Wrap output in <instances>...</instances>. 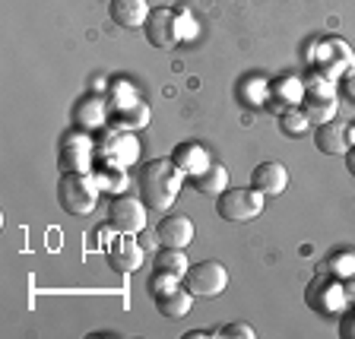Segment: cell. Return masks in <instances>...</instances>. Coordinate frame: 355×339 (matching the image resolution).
I'll list each match as a JSON object with an SVG mask.
<instances>
[{
    "instance_id": "obj_1",
    "label": "cell",
    "mask_w": 355,
    "mask_h": 339,
    "mask_svg": "<svg viewBox=\"0 0 355 339\" xmlns=\"http://www.w3.org/2000/svg\"><path fill=\"white\" fill-rule=\"evenodd\" d=\"M184 177L187 175L178 168L175 159H153L140 171V200L146 207L168 209L178 200V193H181Z\"/></svg>"
},
{
    "instance_id": "obj_2",
    "label": "cell",
    "mask_w": 355,
    "mask_h": 339,
    "mask_svg": "<svg viewBox=\"0 0 355 339\" xmlns=\"http://www.w3.org/2000/svg\"><path fill=\"white\" fill-rule=\"evenodd\" d=\"M58 203L70 216H86L98 203V184L86 171H64L58 181Z\"/></svg>"
},
{
    "instance_id": "obj_3",
    "label": "cell",
    "mask_w": 355,
    "mask_h": 339,
    "mask_svg": "<svg viewBox=\"0 0 355 339\" xmlns=\"http://www.w3.org/2000/svg\"><path fill=\"white\" fill-rule=\"evenodd\" d=\"M216 213L222 222H232V225L254 222L263 213V193L257 187H225L216 197Z\"/></svg>"
},
{
    "instance_id": "obj_4",
    "label": "cell",
    "mask_w": 355,
    "mask_h": 339,
    "mask_svg": "<svg viewBox=\"0 0 355 339\" xmlns=\"http://www.w3.org/2000/svg\"><path fill=\"white\" fill-rule=\"evenodd\" d=\"M184 286L193 298H216L229 286V270L219 260H200V263H191Z\"/></svg>"
},
{
    "instance_id": "obj_5",
    "label": "cell",
    "mask_w": 355,
    "mask_h": 339,
    "mask_svg": "<svg viewBox=\"0 0 355 339\" xmlns=\"http://www.w3.org/2000/svg\"><path fill=\"white\" fill-rule=\"evenodd\" d=\"M108 229L118 235H140L146 229V203L137 197H114L108 203Z\"/></svg>"
},
{
    "instance_id": "obj_6",
    "label": "cell",
    "mask_w": 355,
    "mask_h": 339,
    "mask_svg": "<svg viewBox=\"0 0 355 339\" xmlns=\"http://www.w3.org/2000/svg\"><path fill=\"white\" fill-rule=\"evenodd\" d=\"M143 32H146V42L153 44V48L171 51V48H178V42H181V22H178V13L168 7H155L153 13H149Z\"/></svg>"
},
{
    "instance_id": "obj_7",
    "label": "cell",
    "mask_w": 355,
    "mask_h": 339,
    "mask_svg": "<svg viewBox=\"0 0 355 339\" xmlns=\"http://www.w3.org/2000/svg\"><path fill=\"white\" fill-rule=\"evenodd\" d=\"M308 96L302 98V111L308 114L311 124H324V121L336 118V96H333V86H327L324 80H311Z\"/></svg>"
},
{
    "instance_id": "obj_8",
    "label": "cell",
    "mask_w": 355,
    "mask_h": 339,
    "mask_svg": "<svg viewBox=\"0 0 355 339\" xmlns=\"http://www.w3.org/2000/svg\"><path fill=\"white\" fill-rule=\"evenodd\" d=\"M108 266L114 270V273L127 276V273H137L143 266V257H146V251L140 247V241H133V235H121L118 241L108 244Z\"/></svg>"
},
{
    "instance_id": "obj_9",
    "label": "cell",
    "mask_w": 355,
    "mask_h": 339,
    "mask_svg": "<svg viewBox=\"0 0 355 339\" xmlns=\"http://www.w3.org/2000/svg\"><path fill=\"white\" fill-rule=\"evenodd\" d=\"M304 298H308V304L318 311V314H333V311H340L343 304H346V288H343L340 282L318 276V279L308 286Z\"/></svg>"
},
{
    "instance_id": "obj_10",
    "label": "cell",
    "mask_w": 355,
    "mask_h": 339,
    "mask_svg": "<svg viewBox=\"0 0 355 339\" xmlns=\"http://www.w3.org/2000/svg\"><path fill=\"white\" fill-rule=\"evenodd\" d=\"M149 3L146 0H111L108 3V16L114 26L121 29H143L149 19Z\"/></svg>"
},
{
    "instance_id": "obj_11",
    "label": "cell",
    "mask_w": 355,
    "mask_h": 339,
    "mask_svg": "<svg viewBox=\"0 0 355 339\" xmlns=\"http://www.w3.org/2000/svg\"><path fill=\"white\" fill-rule=\"evenodd\" d=\"M288 184V171L279 162H260L251 171V187H257L263 197H279Z\"/></svg>"
},
{
    "instance_id": "obj_12",
    "label": "cell",
    "mask_w": 355,
    "mask_h": 339,
    "mask_svg": "<svg viewBox=\"0 0 355 339\" xmlns=\"http://www.w3.org/2000/svg\"><path fill=\"white\" fill-rule=\"evenodd\" d=\"M155 232H159L162 247H187V244L193 241V222L181 213L165 216V219L155 225Z\"/></svg>"
},
{
    "instance_id": "obj_13",
    "label": "cell",
    "mask_w": 355,
    "mask_h": 339,
    "mask_svg": "<svg viewBox=\"0 0 355 339\" xmlns=\"http://www.w3.org/2000/svg\"><path fill=\"white\" fill-rule=\"evenodd\" d=\"M314 146H318V153H324V155H346V149H349L346 124H340L336 118L318 124V130H314Z\"/></svg>"
},
{
    "instance_id": "obj_14",
    "label": "cell",
    "mask_w": 355,
    "mask_h": 339,
    "mask_svg": "<svg viewBox=\"0 0 355 339\" xmlns=\"http://www.w3.org/2000/svg\"><path fill=\"white\" fill-rule=\"evenodd\" d=\"M73 121L83 130H98V127H105L108 124V98H98V96L83 98L73 108Z\"/></svg>"
},
{
    "instance_id": "obj_15",
    "label": "cell",
    "mask_w": 355,
    "mask_h": 339,
    "mask_svg": "<svg viewBox=\"0 0 355 339\" xmlns=\"http://www.w3.org/2000/svg\"><path fill=\"white\" fill-rule=\"evenodd\" d=\"M171 159H175L178 168L184 171L187 177L203 175V171H207L209 165H213V162H209V153H207L203 146H200V143H184V146H178Z\"/></svg>"
},
{
    "instance_id": "obj_16",
    "label": "cell",
    "mask_w": 355,
    "mask_h": 339,
    "mask_svg": "<svg viewBox=\"0 0 355 339\" xmlns=\"http://www.w3.org/2000/svg\"><path fill=\"white\" fill-rule=\"evenodd\" d=\"M155 308H159V314L162 318H168V320H181V318H187L191 314V308H193V295L187 292V286L181 288H171L168 295H162V298H155Z\"/></svg>"
},
{
    "instance_id": "obj_17",
    "label": "cell",
    "mask_w": 355,
    "mask_h": 339,
    "mask_svg": "<svg viewBox=\"0 0 355 339\" xmlns=\"http://www.w3.org/2000/svg\"><path fill=\"white\" fill-rule=\"evenodd\" d=\"M153 257H155V270H162V273H171V276H178V279H184L187 270H191L184 247H159Z\"/></svg>"
},
{
    "instance_id": "obj_18",
    "label": "cell",
    "mask_w": 355,
    "mask_h": 339,
    "mask_svg": "<svg viewBox=\"0 0 355 339\" xmlns=\"http://www.w3.org/2000/svg\"><path fill=\"white\" fill-rule=\"evenodd\" d=\"M193 187L200 193H207V197H219L225 187H229V171L222 168V165H209L203 175L193 177Z\"/></svg>"
},
{
    "instance_id": "obj_19",
    "label": "cell",
    "mask_w": 355,
    "mask_h": 339,
    "mask_svg": "<svg viewBox=\"0 0 355 339\" xmlns=\"http://www.w3.org/2000/svg\"><path fill=\"white\" fill-rule=\"evenodd\" d=\"M89 159H92V155H89V143H70L67 140L64 149H60L58 165H60V171H86Z\"/></svg>"
},
{
    "instance_id": "obj_20",
    "label": "cell",
    "mask_w": 355,
    "mask_h": 339,
    "mask_svg": "<svg viewBox=\"0 0 355 339\" xmlns=\"http://www.w3.org/2000/svg\"><path fill=\"white\" fill-rule=\"evenodd\" d=\"M114 121H118L121 130H140V127L149 124V105H143V102L127 105V108H121L114 114Z\"/></svg>"
},
{
    "instance_id": "obj_21",
    "label": "cell",
    "mask_w": 355,
    "mask_h": 339,
    "mask_svg": "<svg viewBox=\"0 0 355 339\" xmlns=\"http://www.w3.org/2000/svg\"><path fill=\"white\" fill-rule=\"evenodd\" d=\"M279 127L288 133V137H304L308 127H311V121H308V114H304L302 108H286L279 114Z\"/></svg>"
},
{
    "instance_id": "obj_22",
    "label": "cell",
    "mask_w": 355,
    "mask_h": 339,
    "mask_svg": "<svg viewBox=\"0 0 355 339\" xmlns=\"http://www.w3.org/2000/svg\"><path fill=\"white\" fill-rule=\"evenodd\" d=\"M171 288H178V276L162 273V270H153V276H149V282H146L149 298H162V295H168Z\"/></svg>"
},
{
    "instance_id": "obj_23",
    "label": "cell",
    "mask_w": 355,
    "mask_h": 339,
    "mask_svg": "<svg viewBox=\"0 0 355 339\" xmlns=\"http://www.w3.org/2000/svg\"><path fill=\"white\" fill-rule=\"evenodd\" d=\"M276 92L286 98L288 108H295V105H302V98H304V82L302 80H282V82H276Z\"/></svg>"
},
{
    "instance_id": "obj_24",
    "label": "cell",
    "mask_w": 355,
    "mask_h": 339,
    "mask_svg": "<svg viewBox=\"0 0 355 339\" xmlns=\"http://www.w3.org/2000/svg\"><path fill=\"white\" fill-rule=\"evenodd\" d=\"M330 270H333L336 276H343V279L355 276V254L346 251V254H340V257H333V260H330Z\"/></svg>"
},
{
    "instance_id": "obj_25",
    "label": "cell",
    "mask_w": 355,
    "mask_h": 339,
    "mask_svg": "<svg viewBox=\"0 0 355 339\" xmlns=\"http://www.w3.org/2000/svg\"><path fill=\"white\" fill-rule=\"evenodd\" d=\"M216 336H238V339H254V330L244 320H235V324H225L216 330Z\"/></svg>"
},
{
    "instance_id": "obj_26",
    "label": "cell",
    "mask_w": 355,
    "mask_h": 339,
    "mask_svg": "<svg viewBox=\"0 0 355 339\" xmlns=\"http://www.w3.org/2000/svg\"><path fill=\"white\" fill-rule=\"evenodd\" d=\"M340 336L343 339H355V304L340 318Z\"/></svg>"
},
{
    "instance_id": "obj_27",
    "label": "cell",
    "mask_w": 355,
    "mask_h": 339,
    "mask_svg": "<svg viewBox=\"0 0 355 339\" xmlns=\"http://www.w3.org/2000/svg\"><path fill=\"white\" fill-rule=\"evenodd\" d=\"M140 247H143V251H159V247H162V241H159V232H146V229H143L140 232Z\"/></svg>"
},
{
    "instance_id": "obj_28",
    "label": "cell",
    "mask_w": 355,
    "mask_h": 339,
    "mask_svg": "<svg viewBox=\"0 0 355 339\" xmlns=\"http://www.w3.org/2000/svg\"><path fill=\"white\" fill-rule=\"evenodd\" d=\"M343 288H346V302H352V304H355V276H349L346 286H343Z\"/></svg>"
},
{
    "instance_id": "obj_29",
    "label": "cell",
    "mask_w": 355,
    "mask_h": 339,
    "mask_svg": "<svg viewBox=\"0 0 355 339\" xmlns=\"http://www.w3.org/2000/svg\"><path fill=\"white\" fill-rule=\"evenodd\" d=\"M346 168H349V175L355 177V146L346 149Z\"/></svg>"
},
{
    "instance_id": "obj_30",
    "label": "cell",
    "mask_w": 355,
    "mask_h": 339,
    "mask_svg": "<svg viewBox=\"0 0 355 339\" xmlns=\"http://www.w3.org/2000/svg\"><path fill=\"white\" fill-rule=\"evenodd\" d=\"M346 133H349V146H355V121L352 124H346Z\"/></svg>"
},
{
    "instance_id": "obj_31",
    "label": "cell",
    "mask_w": 355,
    "mask_h": 339,
    "mask_svg": "<svg viewBox=\"0 0 355 339\" xmlns=\"http://www.w3.org/2000/svg\"><path fill=\"white\" fill-rule=\"evenodd\" d=\"M349 92H352V96H355V80H349Z\"/></svg>"
}]
</instances>
